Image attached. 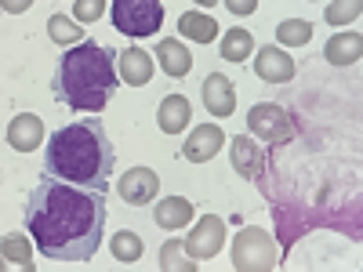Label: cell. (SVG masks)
Segmentation results:
<instances>
[{"label":"cell","mask_w":363,"mask_h":272,"mask_svg":"<svg viewBox=\"0 0 363 272\" xmlns=\"http://www.w3.org/2000/svg\"><path fill=\"white\" fill-rule=\"evenodd\" d=\"M116 167V145L109 142L102 120L80 116L73 124H62L44 149V174L69 181L80 189L106 193Z\"/></svg>","instance_id":"2"},{"label":"cell","mask_w":363,"mask_h":272,"mask_svg":"<svg viewBox=\"0 0 363 272\" xmlns=\"http://www.w3.org/2000/svg\"><path fill=\"white\" fill-rule=\"evenodd\" d=\"M193 4H200V8H211V4H218V0H193Z\"/></svg>","instance_id":"30"},{"label":"cell","mask_w":363,"mask_h":272,"mask_svg":"<svg viewBox=\"0 0 363 272\" xmlns=\"http://www.w3.org/2000/svg\"><path fill=\"white\" fill-rule=\"evenodd\" d=\"M222 244H225V222H222L218 215H203V218L193 225V232L186 236V251H189L193 261L215 258V254L222 251Z\"/></svg>","instance_id":"7"},{"label":"cell","mask_w":363,"mask_h":272,"mask_svg":"<svg viewBox=\"0 0 363 272\" xmlns=\"http://www.w3.org/2000/svg\"><path fill=\"white\" fill-rule=\"evenodd\" d=\"M153 58H160V69H164L167 76H174V80L189 76V69H193V55L186 51V44L174 40V37H164V40L157 44V55H153Z\"/></svg>","instance_id":"16"},{"label":"cell","mask_w":363,"mask_h":272,"mask_svg":"<svg viewBox=\"0 0 363 272\" xmlns=\"http://www.w3.org/2000/svg\"><path fill=\"white\" fill-rule=\"evenodd\" d=\"M113 26L124 37L138 40V37H157L164 26V4L160 0H113Z\"/></svg>","instance_id":"4"},{"label":"cell","mask_w":363,"mask_h":272,"mask_svg":"<svg viewBox=\"0 0 363 272\" xmlns=\"http://www.w3.org/2000/svg\"><path fill=\"white\" fill-rule=\"evenodd\" d=\"M313 4H320V0H313Z\"/></svg>","instance_id":"31"},{"label":"cell","mask_w":363,"mask_h":272,"mask_svg":"<svg viewBox=\"0 0 363 272\" xmlns=\"http://www.w3.org/2000/svg\"><path fill=\"white\" fill-rule=\"evenodd\" d=\"M255 55V37L247 33V29H240V26H233V29H225V37H222V58L225 62H247V58Z\"/></svg>","instance_id":"21"},{"label":"cell","mask_w":363,"mask_h":272,"mask_svg":"<svg viewBox=\"0 0 363 272\" xmlns=\"http://www.w3.org/2000/svg\"><path fill=\"white\" fill-rule=\"evenodd\" d=\"M116 193L131 207H145V203H153L157 193H160V174L153 167H131L124 178L116 181Z\"/></svg>","instance_id":"8"},{"label":"cell","mask_w":363,"mask_h":272,"mask_svg":"<svg viewBox=\"0 0 363 272\" xmlns=\"http://www.w3.org/2000/svg\"><path fill=\"white\" fill-rule=\"evenodd\" d=\"M160 268H186V272H193L196 268V261L193 258H186V244H178V239H167V244L160 247Z\"/></svg>","instance_id":"25"},{"label":"cell","mask_w":363,"mask_h":272,"mask_svg":"<svg viewBox=\"0 0 363 272\" xmlns=\"http://www.w3.org/2000/svg\"><path fill=\"white\" fill-rule=\"evenodd\" d=\"M44 142V120L37 113H18L8 124V145L15 153H33V149Z\"/></svg>","instance_id":"13"},{"label":"cell","mask_w":363,"mask_h":272,"mask_svg":"<svg viewBox=\"0 0 363 272\" xmlns=\"http://www.w3.org/2000/svg\"><path fill=\"white\" fill-rule=\"evenodd\" d=\"M153 222L167 232H178V229H186L193 222V203L186 196H167L153 207Z\"/></svg>","instance_id":"17"},{"label":"cell","mask_w":363,"mask_h":272,"mask_svg":"<svg viewBox=\"0 0 363 272\" xmlns=\"http://www.w3.org/2000/svg\"><path fill=\"white\" fill-rule=\"evenodd\" d=\"M26 229L48 261H91L106 232V193L48 174L26 200Z\"/></svg>","instance_id":"1"},{"label":"cell","mask_w":363,"mask_h":272,"mask_svg":"<svg viewBox=\"0 0 363 272\" xmlns=\"http://www.w3.org/2000/svg\"><path fill=\"white\" fill-rule=\"evenodd\" d=\"M153 69H157V62L145 47L131 44V47H124L116 55V76L124 84H131V87H145L149 80H153Z\"/></svg>","instance_id":"11"},{"label":"cell","mask_w":363,"mask_h":272,"mask_svg":"<svg viewBox=\"0 0 363 272\" xmlns=\"http://www.w3.org/2000/svg\"><path fill=\"white\" fill-rule=\"evenodd\" d=\"M203 106L211 116H233L236 109V91H233V80L222 76V73H207L203 76Z\"/></svg>","instance_id":"14"},{"label":"cell","mask_w":363,"mask_h":272,"mask_svg":"<svg viewBox=\"0 0 363 272\" xmlns=\"http://www.w3.org/2000/svg\"><path fill=\"white\" fill-rule=\"evenodd\" d=\"M189 116H193V106L186 95H167L157 109V124L164 135H182L189 128Z\"/></svg>","instance_id":"15"},{"label":"cell","mask_w":363,"mask_h":272,"mask_svg":"<svg viewBox=\"0 0 363 272\" xmlns=\"http://www.w3.org/2000/svg\"><path fill=\"white\" fill-rule=\"evenodd\" d=\"M116 51L95 40H80L58 58L51 91L58 102L77 113H102L116 91Z\"/></svg>","instance_id":"3"},{"label":"cell","mask_w":363,"mask_h":272,"mask_svg":"<svg viewBox=\"0 0 363 272\" xmlns=\"http://www.w3.org/2000/svg\"><path fill=\"white\" fill-rule=\"evenodd\" d=\"M294 73H298V62L284 47H272L269 44V47H262L255 55V76L265 80V84H287Z\"/></svg>","instance_id":"10"},{"label":"cell","mask_w":363,"mask_h":272,"mask_svg":"<svg viewBox=\"0 0 363 272\" xmlns=\"http://www.w3.org/2000/svg\"><path fill=\"white\" fill-rule=\"evenodd\" d=\"M102 11H106V0H77V4H73L77 22H99Z\"/></svg>","instance_id":"27"},{"label":"cell","mask_w":363,"mask_h":272,"mask_svg":"<svg viewBox=\"0 0 363 272\" xmlns=\"http://www.w3.org/2000/svg\"><path fill=\"white\" fill-rule=\"evenodd\" d=\"M48 33L55 44H80L84 40V29H77V22H69L66 15H51L48 18Z\"/></svg>","instance_id":"24"},{"label":"cell","mask_w":363,"mask_h":272,"mask_svg":"<svg viewBox=\"0 0 363 272\" xmlns=\"http://www.w3.org/2000/svg\"><path fill=\"white\" fill-rule=\"evenodd\" d=\"M4 268H26V272L37 268L26 232H8L4 239H0V272H4Z\"/></svg>","instance_id":"18"},{"label":"cell","mask_w":363,"mask_h":272,"mask_svg":"<svg viewBox=\"0 0 363 272\" xmlns=\"http://www.w3.org/2000/svg\"><path fill=\"white\" fill-rule=\"evenodd\" d=\"M178 29H182V37L186 40H196V44H211V40H218V22L203 15V11H186V15H178Z\"/></svg>","instance_id":"20"},{"label":"cell","mask_w":363,"mask_h":272,"mask_svg":"<svg viewBox=\"0 0 363 272\" xmlns=\"http://www.w3.org/2000/svg\"><path fill=\"white\" fill-rule=\"evenodd\" d=\"M222 4L229 8V15H240V18L258 11V0H222Z\"/></svg>","instance_id":"28"},{"label":"cell","mask_w":363,"mask_h":272,"mask_svg":"<svg viewBox=\"0 0 363 272\" xmlns=\"http://www.w3.org/2000/svg\"><path fill=\"white\" fill-rule=\"evenodd\" d=\"M233 268L236 272H269L277 268V239L265 229L247 225L233 239Z\"/></svg>","instance_id":"5"},{"label":"cell","mask_w":363,"mask_h":272,"mask_svg":"<svg viewBox=\"0 0 363 272\" xmlns=\"http://www.w3.org/2000/svg\"><path fill=\"white\" fill-rule=\"evenodd\" d=\"M277 40L284 47H306L313 40V22H306V18H284L277 26Z\"/></svg>","instance_id":"23"},{"label":"cell","mask_w":363,"mask_h":272,"mask_svg":"<svg viewBox=\"0 0 363 272\" xmlns=\"http://www.w3.org/2000/svg\"><path fill=\"white\" fill-rule=\"evenodd\" d=\"M33 8V0H0V11H8V15H22Z\"/></svg>","instance_id":"29"},{"label":"cell","mask_w":363,"mask_h":272,"mask_svg":"<svg viewBox=\"0 0 363 272\" xmlns=\"http://www.w3.org/2000/svg\"><path fill=\"white\" fill-rule=\"evenodd\" d=\"M359 11H363V0H330L327 4V22L330 26H349V22L359 18Z\"/></svg>","instance_id":"26"},{"label":"cell","mask_w":363,"mask_h":272,"mask_svg":"<svg viewBox=\"0 0 363 272\" xmlns=\"http://www.w3.org/2000/svg\"><path fill=\"white\" fill-rule=\"evenodd\" d=\"M247 131H251V138H262V142H269V145H284V142H291L294 124H291V113H287L284 106H277V102H258V106H251V113H247Z\"/></svg>","instance_id":"6"},{"label":"cell","mask_w":363,"mask_h":272,"mask_svg":"<svg viewBox=\"0 0 363 272\" xmlns=\"http://www.w3.org/2000/svg\"><path fill=\"white\" fill-rule=\"evenodd\" d=\"M359 55H363V37L359 33H335L323 44V58L330 66H352V62H359Z\"/></svg>","instance_id":"19"},{"label":"cell","mask_w":363,"mask_h":272,"mask_svg":"<svg viewBox=\"0 0 363 272\" xmlns=\"http://www.w3.org/2000/svg\"><path fill=\"white\" fill-rule=\"evenodd\" d=\"M113 258L120 261V265H135V261H142V254H145V244H142V236L138 232H131V229H120V232H113Z\"/></svg>","instance_id":"22"},{"label":"cell","mask_w":363,"mask_h":272,"mask_svg":"<svg viewBox=\"0 0 363 272\" xmlns=\"http://www.w3.org/2000/svg\"><path fill=\"white\" fill-rule=\"evenodd\" d=\"M229 157H233V171H236V174H244L247 181H258V178H262L265 153H262V145H258L251 135H236L233 145H229Z\"/></svg>","instance_id":"12"},{"label":"cell","mask_w":363,"mask_h":272,"mask_svg":"<svg viewBox=\"0 0 363 272\" xmlns=\"http://www.w3.org/2000/svg\"><path fill=\"white\" fill-rule=\"evenodd\" d=\"M225 145V135L218 124H200L189 131L186 145H182V157H186L189 164H207V160H215L218 157V149Z\"/></svg>","instance_id":"9"}]
</instances>
